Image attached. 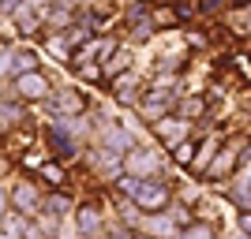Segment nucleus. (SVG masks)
Masks as SVG:
<instances>
[{
    "instance_id": "nucleus-1",
    "label": "nucleus",
    "mask_w": 251,
    "mask_h": 239,
    "mask_svg": "<svg viewBox=\"0 0 251 239\" xmlns=\"http://www.w3.org/2000/svg\"><path fill=\"white\" fill-rule=\"evenodd\" d=\"M116 191H120V198H127L143 217H150V213H165L169 202H173V191H169V183H161V179L120 176V179H116Z\"/></svg>"
},
{
    "instance_id": "nucleus-2",
    "label": "nucleus",
    "mask_w": 251,
    "mask_h": 239,
    "mask_svg": "<svg viewBox=\"0 0 251 239\" xmlns=\"http://www.w3.org/2000/svg\"><path fill=\"white\" fill-rule=\"evenodd\" d=\"M98 124H94V142L90 146H101V150H109V153H116V157H124V153H131L135 150V135L127 131L120 120H113V112L105 109V112H98L94 116Z\"/></svg>"
},
{
    "instance_id": "nucleus-3",
    "label": "nucleus",
    "mask_w": 251,
    "mask_h": 239,
    "mask_svg": "<svg viewBox=\"0 0 251 239\" xmlns=\"http://www.w3.org/2000/svg\"><path fill=\"white\" fill-rule=\"evenodd\" d=\"M42 138H45V157L56 161V165H68V161H75V157L83 153V146L75 142L68 120H49L45 131H42Z\"/></svg>"
},
{
    "instance_id": "nucleus-4",
    "label": "nucleus",
    "mask_w": 251,
    "mask_h": 239,
    "mask_svg": "<svg viewBox=\"0 0 251 239\" xmlns=\"http://www.w3.org/2000/svg\"><path fill=\"white\" fill-rule=\"evenodd\" d=\"M8 206L11 213H23V217H38L45 206V191L38 187V183H30V179H15L8 187Z\"/></svg>"
},
{
    "instance_id": "nucleus-5",
    "label": "nucleus",
    "mask_w": 251,
    "mask_h": 239,
    "mask_svg": "<svg viewBox=\"0 0 251 239\" xmlns=\"http://www.w3.org/2000/svg\"><path fill=\"white\" fill-rule=\"evenodd\" d=\"M45 105V112L52 116V120H75V116H86V109H90V97L83 94V90H56V94L49 97Z\"/></svg>"
},
{
    "instance_id": "nucleus-6",
    "label": "nucleus",
    "mask_w": 251,
    "mask_h": 239,
    "mask_svg": "<svg viewBox=\"0 0 251 239\" xmlns=\"http://www.w3.org/2000/svg\"><path fill=\"white\" fill-rule=\"evenodd\" d=\"M11 101H49L52 97V83L42 75V67L38 71H30V75H19V79H11Z\"/></svg>"
},
{
    "instance_id": "nucleus-7",
    "label": "nucleus",
    "mask_w": 251,
    "mask_h": 239,
    "mask_svg": "<svg viewBox=\"0 0 251 239\" xmlns=\"http://www.w3.org/2000/svg\"><path fill=\"white\" fill-rule=\"evenodd\" d=\"M161 168H165L161 157L154 150H147V146H135L131 153H124V176H131V179H157Z\"/></svg>"
},
{
    "instance_id": "nucleus-8",
    "label": "nucleus",
    "mask_w": 251,
    "mask_h": 239,
    "mask_svg": "<svg viewBox=\"0 0 251 239\" xmlns=\"http://www.w3.org/2000/svg\"><path fill=\"white\" fill-rule=\"evenodd\" d=\"M75 232H79V239H101L105 236V213L94 206V202H75Z\"/></svg>"
},
{
    "instance_id": "nucleus-9",
    "label": "nucleus",
    "mask_w": 251,
    "mask_h": 239,
    "mask_svg": "<svg viewBox=\"0 0 251 239\" xmlns=\"http://www.w3.org/2000/svg\"><path fill=\"white\" fill-rule=\"evenodd\" d=\"M83 161H90V168H94L101 179H109V183H116V179L124 176V157L109 153V150H101V146H86Z\"/></svg>"
},
{
    "instance_id": "nucleus-10",
    "label": "nucleus",
    "mask_w": 251,
    "mask_h": 239,
    "mask_svg": "<svg viewBox=\"0 0 251 239\" xmlns=\"http://www.w3.org/2000/svg\"><path fill=\"white\" fill-rule=\"evenodd\" d=\"M139 232H143V239H173L180 232V220L176 213H150V217H143Z\"/></svg>"
},
{
    "instance_id": "nucleus-11",
    "label": "nucleus",
    "mask_w": 251,
    "mask_h": 239,
    "mask_svg": "<svg viewBox=\"0 0 251 239\" xmlns=\"http://www.w3.org/2000/svg\"><path fill=\"white\" fill-rule=\"evenodd\" d=\"M188 131H191V120H180V116H165L154 124V135L165 142V150H176L180 142H188Z\"/></svg>"
},
{
    "instance_id": "nucleus-12",
    "label": "nucleus",
    "mask_w": 251,
    "mask_h": 239,
    "mask_svg": "<svg viewBox=\"0 0 251 239\" xmlns=\"http://www.w3.org/2000/svg\"><path fill=\"white\" fill-rule=\"evenodd\" d=\"M23 124H30V109H26L23 101L0 97V135H11V131H19Z\"/></svg>"
},
{
    "instance_id": "nucleus-13",
    "label": "nucleus",
    "mask_w": 251,
    "mask_h": 239,
    "mask_svg": "<svg viewBox=\"0 0 251 239\" xmlns=\"http://www.w3.org/2000/svg\"><path fill=\"white\" fill-rule=\"evenodd\" d=\"M0 236H8V239H45L38 232V224H34V217H23V213H8L4 224H0Z\"/></svg>"
},
{
    "instance_id": "nucleus-14",
    "label": "nucleus",
    "mask_w": 251,
    "mask_h": 239,
    "mask_svg": "<svg viewBox=\"0 0 251 239\" xmlns=\"http://www.w3.org/2000/svg\"><path fill=\"white\" fill-rule=\"evenodd\" d=\"M15 26L19 34H45V22H42V4H19L15 8Z\"/></svg>"
},
{
    "instance_id": "nucleus-15",
    "label": "nucleus",
    "mask_w": 251,
    "mask_h": 239,
    "mask_svg": "<svg viewBox=\"0 0 251 239\" xmlns=\"http://www.w3.org/2000/svg\"><path fill=\"white\" fill-rule=\"evenodd\" d=\"M38 52L30 45H11V79H19V75H30L38 71Z\"/></svg>"
},
{
    "instance_id": "nucleus-16",
    "label": "nucleus",
    "mask_w": 251,
    "mask_h": 239,
    "mask_svg": "<svg viewBox=\"0 0 251 239\" xmlns=\"http://www.w3.org/2000/svg\"><path fill=\"white\" fill-rule=\"evenodd\" d=\"M42 213H49V217H56V220L72 217V213H75V198L68 195V191H52V195H45Z\"/></svg>"
},
{
    "instance_id": "nucleus-17",
    "label": "nucleus",
    "mask_w": 251,
    "mask_h": 239,
    "mask_svg": "<svg viewBox=\"0 0 251 239\" xmlns=\"http://www.w3.org/2000/svg\"><path fill=\"white\" fill-rule=\"evenodd\" d=\"M236 153H240V146H236V142H232V146H221L218 157L210 161L206 176H210V179H225V176L232 172V161H236Z\"/></svg>"
},
{
    "instance_id": "nucleus-18",
    "label": "nucleus",
    "mask_w": 251,
    "mask_h": 239,
    "mask_svg": "<svg viewBox=\"0 0 251 239\" xmlns=\"http://www.w3.org/2000/svg\"><path fill=\"white\" fill-rule=\"evenodd\" d=\"M218 150H221V135H206L202 146H199V153H195V161H191V168H195V172H206L210 161L218 157Z\"/></svg>"
},
{
    "instance_id": "nucleus-19",
    "label": "nucleus",
    "mask_w": 251,
    "mask_h": 239,
    "mask_svg": "<svg viewBox=\"0 0 251 239\" xmlns=\"http://www.w3.org/2000/svg\"><path fill=\"white\" fill-rule=\"evenodd\" d=\"M139 75L135 71H124V75H116L113 79V94H116V101H139Z\"/></svg>"
},
{
    "instance_id": "nucleus-20",
    "label": "nucleus",
    "mask_w": 251,
    "mask_h": 239,
    "mask_svg": "<svg viewBox=\"0 0 251 239\" xmlns=\"http://www.w3.org/2000/svg\"><path fill=\"white\" fill-rule=\"evenodd\" d=\"M38 176H42L52 191H64V187H68V168L56 165V161H42V165H38Z\"/></svg>"
},
{
    "instance_id": "nucleus-21",
    "label": "nucleus",
    "mask_w": 251,
    "mask_h": 239,
    "mask_svg": "<svg viewBox=\"0 0 251 239\" xmlns=\"http://www.w3.org/2000/svg\"><path fill=\"white\" fill-rule=\"evenodd\" d=\"M173 239H214V228H210L206 220H188Z\"/></svg>"
},
{
    "instance_id": "nucleus-22",
    "label": "nucleus",
    "mask_w": 251,
    "mask_h": 239,
    "mask_svg": "<svg viewBox=\"0 0 251 239\" xmlns=\"http://www.w3.org/2000/svg\"><path fill=\"white\" fill-rule=\"evenodd\" d=\"M131 42H150L154 38V15H147V19H139V22H131Z\"/></svg>"
},
{
    "instance_id": "nucleus-23",
    "label": "nucleus",
    "mask_w": 251,
    "mask_h": 239,
    "mask_svg": "<svg viewBox=\"0 0 251 239\" xmlns=\"http://www.w3.org/2000/svg\"><path fill=\"white\" fill-rule=\"evenodd\" d=\"M229 195H232V202H236V206H244V213H251V187L244 183V179H236V187H232Z\"/></svg>"
},
{
    "instance_id": "nucleus-24",
    "label": "nucleus",
    "mask_w": 251,
    "mask_h": 239,
    "mask_svg": "<svg viewBox=\"0 0 251 239\" xmlns=\"http://www.w3.org/2000/svg\"><path fill=\"white\" fill-rule=\"evenodd\" d=\"M173 157H176V165H191L195 161V142H180L173 150Z\"/></svg>"
},
{
    "instance_id": "nucleus-25",
    "label": "nucleus",
    "mask_w": 251,
    "mask_h": 239,
    "mask_svg": "<svg viewBox=\"0 0 251 239\" xmlns=\"http://www.w3.org/2000/svg\"><path fill=\"white\" fill-rule=\"evenodd\" d=\"M101 239H135V232H127V228H120V224H116V228H105Z\"/></svg>"
},
{
    "instance_id": "nucleus-26",
    "label": "nucleus",
    "mask_w": 251,
    "mask_h": 239,
    "mask_svg": "<svg viewBox=\"0 0 251 239\" xmlns=\"http://www.w3.org/2000/svg\"><path fill=\"white\" fill-rule=\"evenodd\" d=\"M15 8L19 0H0V19H15Z\"/></svg>"
},
{
    "instance_id": "nucleus-27",
    "label": "nucleus",
    "mask_w": 251,
    "mask_h": 239,
    "mask_svg": "<svg viewBox=\"0 0 251 239\" xmlns=\"http://www.w3.org/2000/svg\"><path fill=\"white\" fill-rule=\"evenodd\" d=\"M11 213V206H8V187L0 183V224H4V217Z\"/></svg>"
},
{
    "instance_id": "nucleus-28",
    "label": "nucleus",
    "mask_w": 251,
    "mask_h": 239,
    "mask_svg": "<svg viewBox=\"0 0 251 239\" xmlns=\"http://www.w3.org/2000/svg\"><path fill=\"white\" fill-rule=\"evenodd\" d=\"M236 224H240V236L251 239V213H240V220H236Z\"/></svg>"
},
{
    "instance_id": "nucleus-29",
    "label": "nucleus",
    "mask_w": 251,
    "mask_h": 239,
    "mask_svg": "<svg viewBox=\"0 0 251 239\" xmlns=\"http://www.w3.org/2000/svg\"><path fill=\"white\" fill-rule=\"evenodd\" d=\"M0 239H8V236H0Z\"/></svg>"
},
{
    "instance_id": "nucleus-30",
    "label": "nucleus",
    "mask_w": 251,
    "mask_h": 239,
    "mask_svg": "<svg viewBox=\"0 0 251 239\" xmlns=\"http://www.w3.org/2000/svg\"><path fill=\"white\" fill-rule=\"evenodd\" d=\"M135 239H143V236H135Z\"/></svg>"
}]
</instances>
